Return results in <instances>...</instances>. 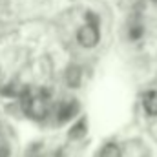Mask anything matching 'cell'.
<instances>
[{"mask_svg":"<svg viewBox=\"0 0 157 157\" xmlns=\"http://www.w3.org/2000/svg\"><path fill=\"white\" fill-rule=\"evenodd\" d=\"M22 108L28 117L40 121L49 113V95L44 90H26L22 93Z\"/></svg>","mask_w":157,"mask_h":157,"instance_id":"obj_1","label":"cell"},{"mask_svg":"<svg viewBox=\"0 0 157 157\" xmlns=\"http://www.w3.org/2000/svg\"><path fill=\"white\" fill-rule=\"evenodd\" d=\"M101 39L99 20L93 13H88V22L77 31V42L82 48H95Z\"/></svg>","mask_w":157,"mask_h":157,"instance_id":"obj_2","label":"cell"},{"mask_svg":"<svg viewBox=\"0 0 157 157\" xmlns=\"http://www.w3.org/2000/svg\"><path fill=\"white\" fill-rule=\"evenodd\" d=\"M77 112H78V102L75 101V99L60 102V104H59V112H57V115H59V122H66L68 119L73 117Z\"/></svg>","mask_w":157,"mask_h":157,"instance_id":"obj_3","label":"cell"},{"mask_svg":"<svg viewBox=\"0 0 157 157\" xmlns=\"http://www.w3.org/2000/svg\"><path fill=\"white\" fill-rule=\"evenodd\" d=\"M143 108L148 115L157 117V90H150L143 95Z\"/></svg>","mask_w":157,"mask_h":157,"instance_id":"obj_4","label":"cell"},{"mask_svg":"<svg viewBox=\"0 0 157 157\" xmlns=\"http://www.w3.org/2000/svg\"><path fill=\"white\" fill-rule=\"evenodd\" d=\"M86 132H88V119L80 117L77 122L71 126V130H70L68 137H70V139H73V141H77V139H82V137L86 135Z\"/></svg>","mask_w":157,"mask_h":157,"instance_id":"obj_5","label":"cell"},{"mask_svg":"<svg viewBox=\"0 0 157 157\" xmlns=\"http://www.w3.org/2000/svg\"><path fill=\"white\" fill-rule=\"evenodd\" d=\"M66 82H68L70 88H78V84H80V70H78L77 66H70L68 68Z\"/></svg>","mask_w":157,"mask_h":157,"instance_id":"obj_6","label":"cell"},{"mask_svg":"<svg viewBox=\"0 0 157 157\" xmlns=\"http://www.w3.org/2000/svg\"><path fill=\"white\" fill-rule=\"evenodd\" d=\"M99 157H122V152H121L119 144H115V143H108V144L102 146Z\"/></svg>","mask_w":157,"mask_h":157,"instance_id":"obj_7","label":"cell"},{"mask_svg":"<svg viewBox=\"0 0 157 157\" xmlns=\"http://www.w3.org/2000/svg\"><path fill=\"white\" fill-rule=\"evenodd\" d=\"M141 35H143V26L141 24H135L133 28H130V39L135 40V39H139Z\"/></svg>","mask_w":157,"mask_h":157,"instance_id":"obj_8","label":"cell"},{"mask_svg":"<svg viewBox=\"0 0 157 157\" xmlns=\"http://www.w3.org/2000/svg\"><path fill=\"white\" fill-rule=\"evenodd\" d=\"M7 155H9L7 146H0V157H7Z\"/></svg>","mask_w":157,"mask_h":157,"instance_id":"obj_9","label":"cell"}]
</instances>
